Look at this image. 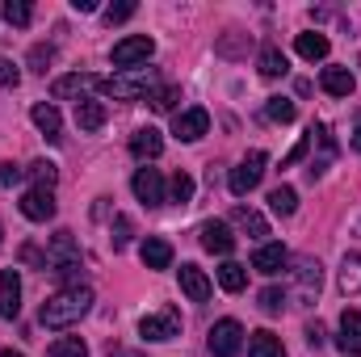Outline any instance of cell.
Masks as SVG:
<instances>
[{"instance_id": "41", "label": "cell", "mask_w": 361, "mask_h": 357, "mask_svg": "<svg viewBox=\"0 0 361 357\" xmlns=\"http://www.w3.org/2000/svg\"><path fill=\"white\" fill-rule=\"evenodd\" d=\"M307 152H311V131H307V135H302V139H298V143H294V152H290V156H286V160H281V169H290V164H298V160H302V156H307Z\"/></svg>"}, {"instance_id": "6", "label": "cell", "mask_w": 361, "mask_h": 357, "mask_svg": "<svg viewBox=\"0 0 361 357\" xmlns=\"http://www.w3.org/2000/svg\"><path fill=\"white\" fill-rule=\"evenodd\" d=\"M139 337L143 341H173V337H180V311L177 307H164L156 315H143L139 320Z\"/></svg>"}, {"instance_id": "4", "label": "cell", "mask_w": 361, "mask_h": 357, "mask_svg": "<svg viewBox=\"0 0 361 357\" xmlns=\"http://www.w3.org/2000/svg\"><path fill=\"white\" fill-rule=\"evenodd\" d=\"M265 164H269V160H265V152H248V156L231 169V177H227L231 193H235V198H248V193L261 185V177H265Z\"/></svg>"}, {"instance_id": "13", "label": "cell", "mask_w": 361, "mask_h": 357, "mask_svg": "<svg viewBox=\"0 0 361 357\" xmlns=\"http://www.w3.org/2000/svg\"><path fill=\"white\" fill-rule=\"evenodd\" d=\"M21 214H25L30 223L55 219V193H51V189H25V193H21Z\"/></svg>"}, {"instance_id": "45", "label": "cell", "mask_w": 361, "mask_h": 357, "mask_svg": "<svg viewBox=\"0 0 361 357\" xmlns=\"http://www.w3.org/2000/svg\"><path fill=\"white\" fill-rule=\"evenodd\" d=\"M353 147H357V152H361V126H357V131H353Z\"/></svg>"}, {"instance_id": "1", "label": "cell", "mask_w": 361, "mask_h": 357, "mask_svg": "<svg viewBox=\"0 0 361 357\" xmlns=\"http://www.w3.org/2000/svg\"><path fill=\"white\" fill-rule=\"evenodd\" d=\"M89 311H92V290L89 286H63V290H55V294L42 303L38 324H42V328H72V324H80Z\"/></svg>"}, {"instance_id": "29", "label": "cell", "mask_w": 361, "mask_h": 357, "mask_svg": "<svg viewBox=\"0 0 361 357\" xmlns=\"http://www.w3.org/2000/svg\"><path fill=\"white\" fill-rule=\"evenodd\" d=\"M265 118L286 126V122H294V118H298V105H294L290 97H269V101H265Z\"/></svg>"}, {"instance_id": "32", "label": "cell", "mask_w": 361, "mask_h": 357, "mask_svg": "<svg viewBox=\"0 0 361 357\" xmlns=\"http://www.w3.org/2000/svg\"><path fill=\"white\" fill-rule=\"evenodd\" d=\"M47 357H89V345L80 337H59V341H51Z\"/></svg>"}, {"instance_id": "24", "label": "cell", "mask_w": 361, "mask_h": 357, "mask_svg": "<svg viewBox=\"0 0 361 357\" xmlns=\"http://www.w3.org/2000/svg\"><path fill=\"white\" fill-rule=\"evenodd\" d=\"M319 85H324L328 97H349V92L357 89V80H353V72H349V68H324Z\"/></svg>"}, {"instance_id": "10", "label": "cell", "mask_w": 361, "mask_h": 357, "mask_svg": "<svg viewBox=\"0 0 361 357\" xmlns=\"http://www.w3.org/2000/svg\"><path fill=\"white\" fill-rule=\"evenodd\" d=\"M319 286H324V269H319V261L302 257L298 269H294V294H298V303H315V298H319Z\"/></svg>"}, {"instance_id": "25", "label": "cell", "mask_w": 361, "mask_h": 357, "mask_svg": "<svg viewBox=\"0 0 361 357\" xmlns=\"http://www.w3.org/2000/svg\"><path fill=\"white\" fill-rule=\"evenodd\" d=\"M248 357H286V345L269 328H261V332H248Z\"/></svg>"}, {"instance_id": "38", "label": "cell", "mask_w": 361, "mask_h": 357, "mask_svg": "<svg viewBox=\"0 0 361 357\" xmlns=\"http://www.w3.org/2000/svg\"><path fill=\"white\" fill-rule=\"evenodd\" d=\"M135 236V219L130 214H114V253H122Z\"/></svg>"}, {"instance_id": "20", "label": "cell", "mask_w": 361, "mask_h": 357, "mask_svg": "<svg viewBox=\"0 0 361 357\" xmlns=\"http://www.w3.org/2000/svg\"><path fill=\"white\" fill-rule=\"evenodd\" d=\"M30 118H34V126H38L51 143H59V139H63V135H59V131H63V122H59V109H55L51 101H38V105L30 109Z\"/></svg>"}, {"instance_id": "12", "label": "cell", "mask_w": 361, "mask_h": 357, "mask_svg": "<svg viewBox=\"0 0 361 357\" xmlns=\"http://www.w3.org/2000/svg\"><path fill=\"white\" fill-rule=\"evenodd\" d=\"M197 240H202V248H206V253H214V257H227V253L235 248L231 223H223V219H210V223H202Z\"/></svg>"}, {"instance_id": "15", "label": "cell", "mask_w": 361, "mask_h": 357, "mask_svg": "<svg viewBox=\"0 0 361 357\" xmlns=\"http://www.w3.org/2000/svg\"><path fill=\"white\" fill-rule=\"evenodd\" d=\"M160 152H164V139H160L156 126H139V131L130 135V156H135V160H156Z\"/></svg>"}, {"instance_id": "2", "label": "cell", "mask_w": 361, "mask_h": 357, "mask_svg": "<svg viewBox=\"0 0 361 357\" xmlns=\"http://www.w3.org/2000/svg\"><path fill=\"white\" fill-rule=\"evenodd\" d=\"M156 68H130V72H114L109 80H101V92L114 101H139L156 92Z\"/></svg>"}, {"instance_id": "19", "label": "cell", "mask_w": 361, "mask_h": 357, "mask_svg": "<svg viewBox=\"0 0 361 357\" xmlns=\"http://www.w3.org/2000/svg\"><path fill=\"white\" fill-rule=\"evenodd\" d=\"M231 223H235L248 240H265V236H269L265 214H261V210H252V206H235V210H231Z\"/></svg>"}, {"instance_id": "46", "label": "cell", "mask_w": 361, "mask_h": 357, "mask_svg": "<svg viewBox=\"0 0 361 357\" xmlns=\"http://www.w3.org/2000/svg\"><path fill=\"white\" fill-rule=\"evenodd\" d=\"M0 357H21V353H13V349H4V353H0Z\"/></svg>"}, {"instance_id": "7", "label": "cell", "mask_w": 361, "mask_h": 357, "mask_svg": "<svg viewBox=\"0 0 361 357\" xmlns=\"http://www.w3.org/2000/svg\"><path fill=\"white\" fill-rule=\"evenodd\" d=\"M244 349V328H240V320H219L214 328H210V353L214 357H240Z\"/></svg>"}, {"instance_id": "21", "label": "cell", "mask_w": 361, "mask_h": 357, "mask_svg": "<svg viewBox=\"0 0 361 357\" xmlns=\"http://www.w3.org/2000/svg\"><path fill=\"white\" fill-rule=\"evenodd\" d=\"M336 345H341L349 357L361 353V311H353V307H349V311L341 315V337H336Z\"/></svg>"}, {"instance_id": "22", "label": "cell", "mask_w": 361, "mask_h": 357, "mask_svg": "<svg viewBox=\"0 0 361 357\" xmlns=\"http://www.w3.org/2000/svg\"><path fill=\"white\" fill-rule=\"evenodd\" d=\"M294 51H298L307 63H319V59H328V34L307 30V34H298V38H294Z\"/></svg>"}, {"instance_id": "31", "label": "cell", "mask_w": 361, "mask_h": 357, "mask_svg": "<svg viewBox=\"0 0 361 357\" xmlns=\"http://www.w3.org/2000/svg\"><path fill=\"white\" fill-rule=\"evenodd\" d=\"M177 101H180L177 85H156V92L147 97V105H152L156 114H173V109H177Z\"/></svg>"}, {"instance_id": "18", "label": "cell", "mask_w": 361, "mask_h": 357, "mask_svg": "<svg viewBox=\"0 0 361 357\" xmlns=\"http://www.w3.org/2000/svg\"><path fill=\"white\" fill-rule=\"evenodd\" d=\"M139 257H143L147 269H169L173 265V244H169L164 236H147V240L139 244Z\"/></svg>"}, {"instance_id": "44", "label": "cell", "mask_w": 361, "mask_h": 357, "mask_svg": "<svg viewBox=\"0 0 361 357\" xmlns=\"http://www.w3.org/2000/svg\"><path fill=\"white\" fill-rule=\"evenodd\" d=\"M72 8H76V13H92V8H97V0H72Z\"/></svg>"}, {"instance_id": "42", "label": "cell", "mask_w": 361, "mask_h": 357, "mask_svg": "<svg viewBox=\"0 0 361 357\" xmlns=\"http://www.w3.org/2000/svg\"><path fill=\"white\" fill-rule=\"evenodd\" d=\"M21 177H25V169H17L13 160H4V164H0V185H17Z\"/></svg>"}, {"instance_id": "36", "label": "cell", "mask_w": 361, "mask_h": 357, "mask_svg": "<svg viewBox=\"0 0 361 357\" xmlns=\"http://www.w3.org/2000/svg\"><path fill=\"white\" fill-rule=\"evenodd\" d=\"M169 198H173L177 206H189V202H193V177H189V173H177V177L169 181Z\"/></svg>"}, {"instance_id": "23", "label": "cell", "mask_w": 361, "mask_h": 357, "mask_svg": "<svg viewBox=\"0 0 361 357\" xmlns=\"http://www.w3.org/2000/svg\"><path fill=\"white\" fill-rule=\"evenodd\" d=\"M105 118H109V109H105V101H97V97H89V101H80L76 105V126L80 131H101L105 126Z\"/></svg>"}, {"instance_id": "39", "label": "cell", "mask_w": 361, "mask_h": 357, "mask_svg": "<svg viewBox=\"0 0 361 357\" xmlns=\"http://www.w3.org/2000/svg\"><path fill=\"white\" fill-rule=\"evenodd\" d=\"M130 17H135V0H118V4L105 8V21H109V25H122V21H130Z\"/></svg>"}, {"instance_id": "33", "label": "cell", "mask_w": 361, "mask_h": 357, "mask_svg": "<svg viewBox=\"0 0 361 357\" xmlns=\"http://www.w3.org/2000/svg\"><path fill=\"white\" fill-rule=\"evenodd\" d=\"M4 21H8V25H17V30H25V25L34 21L30 0H8V4H4Z\"/></svg>"}, {"instance_id": "43", "label": "cell", "mask_w": 361, "mask_h": 357, "mask_svg": "<svg viewBox=\"0 0 361 357\" xmlns=\"http://www.w3.org/2000/svg\"><path fill=\"white\" fill-rule=\"evenodd\" d=\"M324 337H328V332H324V324H319V320H315V324H307V345H311V349H319V345H324Z\"/></svg>"}, {"instance_id": "3", "label": "cell", "mask_w": 361, "mask_h": 357, "mask_svg": "<svg viewBox=\"0 0 361 357\" xmlns=\"http://www.w3.org/2000/svg\"><path fill=\"white\" fill-rule=\"evenodd\" d=\"M156 55V42L147 38V34H130V38H122V42H114V68H122V72H130V68H147V59Z\"/></svg>"}, {"instance_id": "8", "label": "cell", "mask_w": 361, "mask_h": 357, "mask_svg": "<svg viewBox=\"0 0 361 357\" xmlns=\"http://www.w3.org/2000/svg\"><path fill=\"white\" fill-rule=\"evenodd\" d=\"M130 189H135V198H139L143 206H152V210L169 202V185H164V177H160L156 169H139L135 181H130Z\"/></svg>"}, {"instance_id": "26", "label": "cell", "mask_w": 361, "mask_h": 357, "mask_svg": "<svg viewBox=\"0 0 361 357\" xmlns=\"http://www.w3.org/2000/svg\"><path fill=\"white\" fill-rule=\"evenodd\" d=\"M219 286H223L227 294H240V290L248 286V265H240V261H223V265H219Z\"/></svg>"}, {"instance_id": "37", "label": "cell", "mask_w": 361, "mask_h": 357, "mask_svg": "<svg viewBox=\"0 0 361 357\" xmlns=\"http://www.w3.org/2000/svg\"><path fill=\"white\" fill-rule=\"evenodd\" d=\"M55 63V47L51 42H38V47H30V68L38 72V76H47V68Z\"/></svg>"}, {"instance_id": "47", "label": "cell", "mask_w": 361, "mask_h": 357, "mask_svg": "<svg viewBox=\"0 0 361 357\" xmlns=\"http://www.w3.org/2000/svg\"><path fill=\"white\" fill-rule=\"evenodd\" d=\"M0 244H4V227H0Z\"/></svg>"}, {"instance_id": "30", "label": "cell", "mask_w": 361, "mask_h": 357, "mask_svg": "<svg viewBox=\"0 0 361 357\" xmlns=\"http://www.w3.org/2000/svg\"><path fill=\"white\" fill-rule=\"evenodd\" d=\"M257 68H261V76L277 80V76H286V55H281L277 47H261V59H257Z\"/></svg>"}, {"instance_id": "14", "label": "cell", "mask_w": 361, "mask_h": 357, "mask_svg": "<svg viewBox=\"0 0 361 357\" xmlns=\"http://www.w3.org/2000/svg\"><path fill=\"white\" fill-rule=\"evenodd\" d=\"M17 311H21V277L17 269H0V315L17 320Z\"/></svg>"}, {"instance_id": "28", "label": "cell", "mask_w": 361, "mask_h": 357, "mask_svg": "<svg viewBox=\"0 0 361 357\" xmlns=\"http://www.w3.org/2000/svg\"><path fill=\"white\" fill-rule=\"evenodd\" d=\"M341 290L345 294H361V253H349L341 261Z\"/></svg>"}, {"instance_id": "17", "label": "cell", "mask_w": 361, "mask_h": 357, "mask_svg": "<svg viewBox=\"0 0 361 357\" xmlns=\"http://www.w3.org/2000/svg\"><path fill=\"white\" fill-rule=\"evenodd\" d=\"M180 290H185V298H193V303H206L214 286H210L206 269H197V265H180Z\"/></svg>"}, {"instance_id": "34", "label": "cell", "mask_w": 361, "mask_h": 357, "mask_svg": "<svg viewBox=\"0 0 361 357\" xmlns=\"http://www.w3.org/2000/svg\"><path fill=\"white\" fill-rule=\"evenodd\" d=\"M25 173H30V181H34V189H55V177H59L51 160H34Z\"/></svg>"}, {"instance_id": "35", "label": "cell", "mask_w": 361, "mask_h": 357, "mask_svg": "<svg viewBox=\"0 0 361 357\" xmlns=\"http://www.w3.org/2000/svg\"><path fill=\"white\" fill-rule=\"evenodd\" d=\"M257 303H261V311H265V315H281L290 298H286V290H277V286H265V290L257 294Z\"/></svg>"}, {"instance_id": "40", "label": "cell", "mask_w": 361, "mask_h": 357, "mask_svg": "<svg viewBox=\"0 0 361 357\" xmlns=\"http://www.w3.org/2000/svg\"><path fill=\"white\" fill-rule=\"evenodd\" d=\"M17 85H21V72H17V63L0 55V89H17Z\"/></svg>"}, {"instance_id": "16", "label": "cell", "mask_w": 361, "mask_h": 357, "mask_svg": "<svg viewBox=\"0 0 361 357\" xmlns=\"http://www.w3.org/2000/svg\"><path fill=\"white\" fill-rule=\"evenodd\" d=\"M286 265H290V253H286L281 244H261V248L252 253V269H257V273H265V277L281 273Z\"/></svg>"}, {"instance_id": "9", "label": "cell", "mask_w": 361, "mask_h": 357, "mask_svg": "<svg viewBox=\"0 0 361 357\" xmlns=\"http://www.w3.org/2000/svg\"><path fill=\"white\" fill-rule=\"evenodd\" d=\"M68 265H80V248H76V236L72 231H55L51 244H47V269L59 273Z\"/></svg>"}, {"instance_id": "27", "label": "cell", "mask_w": 361, "mask_h": 357, "mask_svg": "<svg viewBox=\"0 0 361 357\" xmlns=\"http://www.w3.org/2000/svg\"><path fill=\"white\" fill-rule=\"evenodd\" d=\"M269 210L273 214H281V219H290V214L298 210V193H294V185H277V189H269Z\"/></svg>"}, {"instance_id": "5", "label": "cell", "mask_w": 361, "mask_h": 357, "mask_svg": "<svg viewBox=\"0 0 361 357\" xmlns=\"http://www.w3.org/2000/svg\"><path fill=\"white\" fill-rule=\"evenodd\" d=\"M97 89H101V80H97L92 72H72V76H59V80L51 85V97H55V101H76V105H80V101H89Z\"/></svg>"}, {"instance_id": "11", "label": "cell", "mask_w": 361, "mask_h": 357, "mask_svg": "<svg viewBox=\"0 0 361 357\" xmlns=\"http://www.w3.org/2000/svg\"><path fill=\"white\" fill-rule=\"evenodd\" d=\"M206 131H210V114H206L202 105H193V109H180L177 118H173V135H177L180 143H197Z\"/></svg>"}]
</instances>
